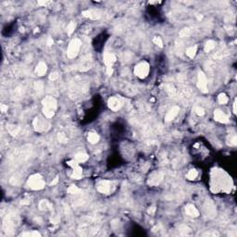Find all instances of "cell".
<instances>
[{
    "label": "cell",
    "mask_w": 237,
    "mask_h": 237,
    "mask_svg": "<svg viewBox=\"0 0 237 237\" xmlns=\"http://www.w3.org/2000/svg\"><path fill=\"white\" fill-rule=\"evenodd\" d=\"M43 113L45 117L52 118L57 110V100L52 96H46L43 100Z\"/></svg>",
    "instance_id": "obj_1"
},
{
    "label": "cell",
    "mask_w": 237,
    "mask_h": 237,
    "mask_svg": "<svg viewBox=\"0 0 237 237\" xmlns=\"http://www.w3.org/2000/svg\"><path fill=\"white\" fill-rule=\"evenodd\" d=\"M28 185L33 190H41L45 187V181L40 174H34L28 180Z\"/></svg>",
    "instance_id": "obj_2"
},
{
    "label": "cell",
    "mask_w": 237,
    "mask_h": 237,
    "mask_svg": "<svg viewBox=\"0 0 237 237\" xmlns=\"http://www.w3.org/2000/svg\"><path fill=\"white\" fill-rule=\"evenodd\" d=\"M81 45H82V42L80 41L79 39L72 40V41L70 43L69 47H68V51H67L68 58H74L79 53V50H80V48H81Z\"/></svg>",
    "instance_id": "obj_3"
},
{
    "label": "cell",
    "mask_w": 237,
    "mask_h": 237,
    "mask_svg": "<svg viewBox=\"0 0 237 237\" xmlns=\"http://www.w3.org/2000/svg\"><path fill=\"white\" fill-rule=\"evenodd\" d=\"M149 64L147 62H141L139 63L138 65H136V67L134 68V74L137 76V77L144 79L147 77L148 73H149Z\"/></svg>",
    "instance_id": "obj_4"
},
{
    "label": "cell",
    "mask_w": 237,
    "mask_h": 237,
    "mask_svg": "<svg viewBox=\"0 0 237 237\" xmlns=\"http://www.w3.org/2000/svg\"><path fill=\"white\" fill-rule=\"evenodd\" d=\"M34 127L37 132H46L50 128V123L46 119L41 117H36L34 120Z\"/></svg>",
    "instance_id": "obj_5"
},
{
    "label": "cell",
    "mask_w": 237,
    "mask_h": 237,
    "mask_svg": "<svg viewBox=\"0 0 237 237\" xmlns=\"http://www.w3.org/2000/svg\"><path fill=\"white\" fill-rule=\"evenodd\" d=\"M197 87L199 90L203 92V93H207V78L205 74L202 71H200L198 73V82H197Z\"/></svg>",
    "instance_id": "obj_6"
},
{
    "label": "cell",
    "mask_w": 237,
    "mask_h": 237,
    "mask_svg": "<svg viewBox=\"0 0 237 237\" xmlns=\"http://www.w3.org/2000/svg\"><path fill=\"white\" fill-rule=\"evenodd\" d=\"M107 105L111 110L118 111L119 109H120V107H122L123 104L120 99H119L117 97H111V98H109V100H108Z\"/></svg>",
    "instance_id": "obj_7"
},
{
    "label": "cell",
    "mask_w": 237,
    "mask_h": 237,
    "mask_svg": "<svg viewBox=\"0 0 237 237\" xmlns=\"http://www.w3.org/2000/svg\"><path fill=\"white\" fill-rule=\"evenodd\" d=\"M97 190L101 194H108L111 190V183L108 181H101L97 184Z\"/></svg>",
    "instance_id": "obj_8"
},
{
    "label": "cell",
    "mask_w": 237,
    "mask_h": 237,
    "mask_svg": "<svg viewBox=\"0 0 237 237\" xmlns=\"http://www.w3.org/2000/svg\"><path fill=\"white\" fill-rule=\"evenodd\" d=\"M163 180V173L160 171L154 172L153 174H151L149 180H148V183L151 185H158V184Z\"/></svg>",
    "instance_id": "obj_9"
},
{
    "label": "cell",
    "mask_w": 237,
    "mask_h": 237,
    "mask_svg": "<svg viewBox=\"0 0 237 237\" xmlns=\"http://www.w3.org/2000/svg\"><path fill=\"white\" fill-rule=\"evenodd\" d=\"M214 118H215V120H217V122H222V123H228L229 122L228 117L223 113L222 110H220V109L215 110Z\"/></svg>",
    "instance_id": "obj_10"
},
{
    "label": "cell",
    "mask_w": 237,
    "mask_h": 237,
    "mask_svg": "<svg viewBox=\"0 0 237 237\" xmlns=\"http://www.w3.org/2000/svg\"><path fill=\"white\" fill-rule=\"evenodd\" d=\"M179 110H180V107H177V106L171 107V110L168 112L167 115H166V117H165V120H166V122H171V120H173V119L176 117V116L178 115Z\"/></svg>",
    "instance_id": "obj_11"
},
{
    "label": "cell",
    "mask_w": 237,
    "mask_h": 237,
    "mask_svg": "<svg viewBox=\"0 0 237 237\" xmlns=\"http://www.w3.org/2000/svg\"><path fill=\"white\" fill-rule=\"evenodd\" d=\"M104 63L106 64L107 67H111V65L116 61V57L111 53H105L104 54Z\"/></svg>",
    "instance_id": "obj_12"
},
{
    "label": "cell",
    "mask_w": 237,
    "mask_h": 237,
    "mask_svg": "<svg viewBox=\"0 0 237 237\" xmlns=\"http://www.w3.org/2000/svg\"><path fill=\"white\" fill-rule=\"evenodd\" d=\"M185 212L188 216L194 217V218L199 216V211L196 209V207L195 206H193V205H187L185 207Z\"/></svg>",
    "instance_id": "obj_13"
},
{
    "label": "cell",
    "mask_w": 237,
    "mask_h": 237,
    "mask_svg": "<svg viewBox=\"0 0 237 237\" xmlns=\"http://www.w3.org/2000/svg\"><path fill=\"white\" fill-rule=\"evenodd\" d=\"M205 209H206V213L207 214V216H209L210 218L214 217V215H215V206L211 201H208V202L206 203Z\"/></svg>",
    "instance_id": "obj_14"
},
{
    "label": "cell",
    "mask_w": 237,
    "mask_h": 237,
    "mask_svg": "<svg viewBox=\"0 0 237 237\" xmlns=\"http://www.w3.org/2000/svg\"><path fill=\"white\" fill-rule=\"evenodd\" d=\"M46 70H47V67L46 65V63H44V62H40L37 65V67H36V69H35L36 74L39 75V76L45 75Z\"/></svg>",
    "instance_id": "obj_15"
},
{
    "label": "cell",
    "mask_w": 237,
    "mask_h": 237,
    "mask_svg": "<svg viewBox=\"0 0 237 237\" xmlns=\"http://www.w3.org/2000/svg\"><path fill=\"white\" fill-rule=\"evenodd\" d=\"M83 14L85 16V17H88L93 19L100 18V13L96 10H86V11H83Z\"/></svg>",
    "instance_id": "obj_16"
},
{
    "label": "cell",
    "mask_w": 237,
    "mask_h": 237,
    "mask_svg": "<svg viewBox=\"0 0 237 237\" xmlns=\"http://www.w3.org/2000/svg\"><path fill=\"white\" fill-rule=\"evenodd\" d=\"M39 208L41 210H50L52 209V204L48 200L44 199L39 203Z\"/></svg>",
    "instance_id": "obj_17"
},
{
    "label": "cell",
    "mask_w": 237,
    "mask_h": 237,
    "mask_svg": "<svg viewBox=\"0 0 237 237\" xmlns=\"http://www.w3.org/2000/svg\"><path fill=\"white\" fill-rule=\"evenodd\" d=\"M82 175H83V170L82 168L80 166H77L73 168V173H72V176L71 177L73 179H81L82 178Z\"/></svg>",
    "instance_id": "obj_18"
},
{
    "label": "cell",
    "mask_w": 237,
    "mask_h": 237,
    "mask_svg": "<svg viewBox=\"0 0 237 237\" xmlns=\"http://www.w3.org/2000/svg\"><path fill=\"white\" fill-rule=\"evenodd\" d=\"M215 46H216V42L213 41V40H209V41H207L206 43V46H205V52L208 53V52L213 50Z\"/></svg>",
    "instance_id": "obj_19"
},
{
    "label": "cell",
    "mask_w": 237,
    "mask_h": 237,
    "mask_svg": "<svg viewBox=\"0 0 237 237\" xmlns=\"http://www.w3.org/2000/svg\"><path fill=\"white\" fill-rule=\"evenodd\" d=\"M88 141L91 144H96L99 141V135L95 132H90L88 134Z\"/></svg>",
    "instance_id": "obj_20"
},
{
    "label": "cell",
    "mask_w": 237,
    "mask_h": 237,
    "mask_svg": "<svg viewBox=\"0 0 237 237\" xmlns=\"http://www.w3.org/2000/svg\"><path fill=\"white\" fill-rule=\"evenodd\" d=\"M7 129L11 135H17L19 132V127L16 125H7Z\"/></svg>",
    "instance_id": "obj_21"
},
{
    "label": "cell",
    "mask_w": 237,
    "mask_h": 237,
    "mask_svg": "<svg viewBox=\"0 0 237 237\" xmlns=\"http://www.w3.org/2000/svg\"><path fill=\"white\" fill-rule=\"evenodd\" d=\"M196 51H197V46H191V47H189V48H188V49L186 50V55H187L190 58H194L195 56Z\"/></svg>",
    "instance_id": "obj_22"
},
{
    "label": "cell",
    "mask_w": 237,
    "mask_h": 237,
    "mask_svg": "<svg viewBox=\"0 0 237 237\" xmlns=\"http://www.w3.org/2000/svg\"><path fill=\"white\" fill-rule=\"evenodd\" d=\"M88 159V156L86 154H83V153H79L75 156V160L77 162H84V161H86V160Z\"/></svg>",
    "instance_id": "obj_23"
},
{
    "label": "cell",
    "mask_w": 237,
    "mask_h": 237,
    "mask_svg": "<svg viewBox=\"0 0 237 237\" xmlns=\"http://www.w3.org/2000/svg\"><path fill=\"white\" fill-rule=\"evenodd\" d=\"M197 175H198L197 171H195V170H190L189 172L187 173V178L189 179V180H195L196 177H197Z\"/></svg>",
    "instance_id": "obj_24"
},
{
    "label": "cell",
    "mask_w": 237,
    "mask_h": 237,
    "mask_svg": "<svg viewBox=\"0 0 237 237\" xmlns=\"http://www.w3.org/2000/svg\"><path fill=\"white\" fill-rule=\"evenodd\" d=\"M75 27H76L75 22H73V21L70 22L69 25H68V27H67V33H68V34L70 35L72 33H73L74 30H75Z\"/></svg>",
    "instance_id": "obj_25"
},
{
    "label": "cell",
    "mask_w": 237,
    "mask_h": 237,
    "mask_svg": "<svg viewBox=\"0 0 237 237\" xmlns=\"http://www.w3.org/2000/svg\"><path fill=\"white\" fill-rule=\"evenodd\" d=\"M68 193L69 194H71V195H76V194H79L80 193V189L75 185H71L69 187V189H68Z\"/></svg>",
    "instance_id": "obj_26"
},
{
    "label": "cell",
    "mask_w": 237,
    "mask_h": 237,
    "mask_svg": "<svg viewBox=\"0 0 237 237\" xmlns=\"http://www.w3.org/2000/svg\"><path fill=\"white\" fill-rule=\"evenodd\" d=\"M228 100H229V98H228V96L225 94H220L219 95V102L220 104H222V105L226 104L228 102Z\"/></svg>",
    "instance_id": "obj_27"
},
{
    "label": "cell",
    "mask_w": 237,
    "mask_h": 237,
    "mask_svg": "<svg viewBox=\"0 0 237 237\" xmlns=\"http://www.w3.org/2000/svg\"><path fill=\"white\" fill-rule=\"evenodd\" d=\"M58 139L60 143H67L68 142V138L65 134H63V132H58Z\"/></svg>",
    "instance_id": "obj_28"
},
{
    "label": "cell",
    "mask_w": 237,
    "mask_h": 237,
    "mask_svg": "<svg viewBox=\"0 0 237 237\" xmlns=\"http://www.w3.org/2000/svg\"><path fill=\"white\" fill-rule=\"evenodd\" d=\"M180 232L183 235H186L188 234H190V229L185 225H182L180 227Z\"/></svg>",
    "instance_id": "obj_29"
},
{
    "label": "cell",
    "mask_w": 237,
    "mask_h": 237,
    "mask_svg": "<svg viewBox=\"0 0 237 237\" xmlns=\"http://www.w3.org/2000/svg\"><path fill=\"white\" fill-rule=\"evenodd\" d=\"M153 42L156 44V46H158L159 47H163V41H162V39L159 37V36H156V37L153 39Z\"/></svg>",
    "instance_id": "obj_30"
},
{
    "label": "cell",
    "mask_w": 237,
    "mask_h": 237,
    "mask_svg": "<svg viewBox=\"0 0 237 237\" xmlns=\"http://www.w3.org/2000/svg\"><path fill=\"white\" fill-rule=\"evenodd\" d=\"M21 236H41V234L38 232H24L21 234Z\"/></svg>",
    "instance_id": "obj_31"
},
{
    "label": "cell",
    "mask_w": 237,
    "mask_h": 237,
    "mask_svg": "<svg viewBox=\"0 0 237 237\" xmlns=\"http://www.w3.org/2000/svg\"><path fill=\"white\" fill-rule=\"evenodd\" d=\"M195 112H196V114L199 115V116H203V115L205 114V111H204V109H203L202 107H197L195 108Z\"/></svg>",
    "instance_id": "obj_32"
},
{
    "label": "cell",
    "mask_w": 237,
    "mask_h": 237,
    "mask_svg": "<svg viewBox=\"0 0 237 237\" xmlns=\"http://www.w3.org/2000/svg\"><path fill=\"white\" fill-rule=\"evenodd\" d=\"M58 78V74L57 72H53V73H51L50 76H49V79L51 81H55V80H57Z\"/></svg>",
    "instance_id": "obj_33"
},
{
    "label": "cell",
    "mask_w": 237,
    "mask_h": 237,
    "mask_svg": "<svg viewBox=\"0 0 237 237\" xmlns=\"http://www.w3.org/2000/svg\"><path fill=\"white\" fill-rule=\"evenodd\" d=\"M51 222H52V223H58V222H59V218H58V216L54 215V216L51 218Z\"/></svg>",
    "instance_id": "obj_34"
},
{
    "label": "cell",
    "mask_w": 237,
    "mask_h": 237,
    "mask_svg": "<svg viewBox=\"0 0 237 237\" xmlns=\"http://www.w3.org/2000/svg\"><path fill=\"white\" fill-rule=\"evenodd\" d=\"M231 144V146H235L236 144V136L234 135V137H232V139H230V143H229Z\"/></svg>",
    "instance_id": "obj_35"
},
{
    "label": "cell",
    "mask_w": 237,
    "mask_h": 237,
    "mask_svg": "<svg viewBox=\"0 0 237 237\" xmlns=\"http://www.w3.org/2000/svg\"><path fill=\"white\" fill-rule=\"evenodd\" d=\"M155 211H156V207H152L149 208V209H148V213H149V214H154Z\"/></svg>",
    "instance_id": "obj_36"
},
{
    "label": "cell",
    "mask_w": 237,
    "mask_h": 237,
    "mask_svg": "<svg viewBox=\"0 0 237 237\" xmlns=\"http://www.w3.org/2000/svg\"><path fill=\"white\" fill-rule=\"evenodd\" d=\"M112 72H113V70H112V68H111V67H107V73L108 75H111Z\"/></svg>",
    "instance_id": "obj_37"
},
{
    "label": "cell",
    "mask_w": 237,
    "mask_h": 237,
    "mask_svg": "<svg viewBox=\"0 0 237 237\" xmlns=\"http://www.w3.org/2000/svg\"><path fill=\"white\" fill-rule=\"evenodd\" d=\"M1 111L2 112H6V111H7V105H1Z\"/></svg>",
    "instance_id": "obj_38"
},
{
    "label": "cell",
    "mask_w": 237,
    "mask_h": 237,
    "mask_svg": "<svg viewBox=\"0 0 237 237\" xmlns=\"http://www.w3.org/2000/svg\"><path fill=\"white\" fill-rule=\"evenodd\" d=\"M58 178L57 177V178H55V179H54V181H52L50 184H51V185H55L56 183H58Z\"/></svg>",
    "instance_id": "obj_39"
},
{
    "label": "cell",
    "mask_w": 237,
    "mask_h": 237,
    "mask_svg": "<svg viewBox=\"0 0 237 237\" xmlns=\"http://www.w3.org/2000/svg\"><path fill=\"white\" fill-rule=\"evenodd\" d=\"M47 45H48V46L53 45V40H52V38H48V40H47Z\"/></svg>",
    "instance_id": "obj_40"
},
{
    "label": "cell",
    "mask_w": 237,
    "mask_h": 237,
    "mask_svg": "<svg viewBox=\"0 0 237 237\" xmlns=\"http://www.w3.org/2000/svg\"><path fill=\"white\" fill-rule=\"evenodd\" d=\"M49 3H50V2H46V1H45V2H41V1L39 2L40 5H45V6H46V5H47V4H49Z\"/></svg>",
    "instance_id": "obj_41"
},
{
    "label": "cell",
    "mask_w": 237,
    "mask_h": 237,
    "mask_svg": "<svg viewBox=\"0 0 237 237\" xmlns=\"http://www.w3.org/2000/svg\"><path fill=\"white\" fill-rule=\"evenodd\" d=\"M234 112L236 113V102H234Z\"/></svg>",
    "instance_id": "obj_42"
}]
</instances>
